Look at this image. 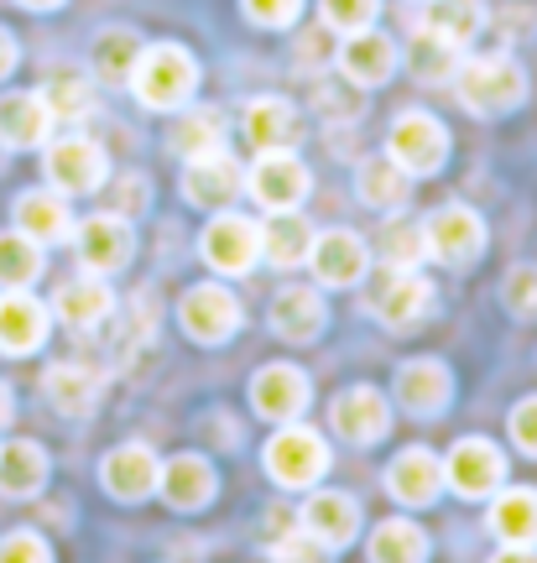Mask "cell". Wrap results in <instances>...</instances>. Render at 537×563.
Wrapping results in <instances>:
<instances>
[{
    "instance_id": "5b68a950",
    "label": "cell",
    "mask_w": 537,
    "mask_h": 563,
    "mask_svg": "<svg viewBox=\"0 0 537 563\" xmlns=\"http://www.w3.org/2000/svg\"><path fill=\"white\" fill-rule=\"evenodd\" d=\"M266 470H272L277 485L303 490V485H314L329 470V449H324L314 428H282L277 439L266 443Z\"/></svg>"
},
{
    "instance_id": "f546056e",
    "label": "cell",
    "mask_w": 537,
    "mask_h": 563,
    "mask_svg": "<svg viewBox=\"0 0 537 563\" xmlns=\"http://www.w3.org/2000/svg\"><path fill=\"white\" fill-rule=\"evenodd\" d=\"M308 251H314V230H308V220H298L293 209H282V214H272V224H261V256L272 266H303L308 262Z\"/></svg>"
},
{
    "instance_id": "4fadbf2b",
    "label": "cell",
    "mask_w": 537,
    "mask_h": 563,
    "mask_svg": "<svg viewBox=\"0 0 537 563\" xmlns=\"http://www.w3.org/2000/svg\"><path fill=\"white\" fill-rule=\"evenodd\" d=\"M329 418H335L339 439H350V443H376V439H386V428H392L386 397L371 391V386H350V391H339Z\"/></svg>"
},
{
    "instance_id": "4316f807",
    "label": "cell",
    "mask_w": 537,
    "mask_h": 563,
    "mask_svg": "<svg viewBox=\"0 0 537 563\" xmlns=\"http://www.w3.org/2000/svg\"><path fill=\"white\" fill-rule=\"evenodd\" d=\"M42 391H47V402L68 412V418H84V412H95L100 407V376L89 371V365H53L47 376H42Z\"/></svg>"
},
{
    "instance_id": "4dcf8cb0",
    "label": "cell",
    "mask_w": 537,
    "mask_h": 563,
    "mask_svg": "<svg viewBox=\"0 0 537 563\" xmlns=\"http://www.w3.org/2000/svg\"><path fill=\"white\" fill-rule=\"evenodd\" d=\"M17 230L21 235H32L37 245H53V241H68V203L63 194H21L17 199Z\"/></svg>"
},
{
    "instance_id": "3957f363",
    "label": "cell",
    "mask_w": 537,
    "mask_h": 563,
    "mask_svg": "<svg viewBox=\"0 0 537 563\" xmlns=\"http://www.w3.org/2000/svg\"><path fill=\"white\" fill-rule=\"evenodd\" d=\"M386 157L397 162L407 178H428V173H438L443 157H449V131H443L434 115L407 110V115H397L392 136H386Z\"/></svg>"
},
{
    "instance_id": "ac0fdd59",
    "label": "cell",
    "mask_w": 537,
    "mask_h": 563,
    "mask_svg": "<svg viewBox=\"0 0 537 563\" xmlns=\"http://www.w3.org/2000/svg\"><path fill=\"white\" fill-rule=\"evenodd\" d=\"M397 397L407 412L434 418V412H443L449 397H454V376H449V365H438V361H407L397 371Z\"/></svg>"
},
{
    "instance_id": "b9f144b4",
    "label": "cell",
    "mask_w": 537,
    "mask_h": 563,
    "mask_svg": "<svg viewBox=\"0 0 537 563\" xmlns=\"http://www.w3.org/2000/svg\"><path fill=\"white\" fill-rule=\"evenodd\" d=\"M319 11H324V26H335V32L350 37V32H365L376 21L381 0H324Z\"/></svg>"
},
{
    "instance_id": "c3c4849f",
    "label": "cell",
    "mask_w": 537,
    "mask_h": 563,
    "mask_svg": "<svg viewBox=\"0 0 537 563\" xmlns=\"http://www.w3.org/2000/svg\"><path fill=\"white\" fill-rule=\"evenodd\" d=\"M141 203H146V178H141V173H131V178L120 183L116 209H110V214H141Z\"/></svg>"
},
{
    "instance_id": "7dc6e473",
    "label": "cell",
    "mask_w": 537,
    "mask_h": 563,
    "mask_svg": "<svg viewBox=\"0 0 537 563\" xmlns=\"http://www.w3.org/2000/svg\"><path fill=\"white\" fill-rule=\"evenodd\" d=\"M512 439H517L522 454H533L537 460V397H527V402L512 412Z\"/></svg>"
},
{
    "instance_id": "9c48e42d",
    "label": "cell",
    "mask_w": 537,
    "mask_h": 563,
    "mask_svg": "<svg viewBox=\"0 0 537 563\" xmlns=\"http://www.w3.org/2000/svg\"><path fill=\"white\" fill-rule=\"evenodd\" d=\"M79 262L84 272H95V277H110L120 266L131 262V251H136V235H131V224L120 220V214H95V220L79 224Z\"/></svg>"
},
{
    "instance_id": "ba28073f",
    "label": "cell",
    "mask_w": 537,
    "mask_h": 563,
    "mask_svg": "<svg viewBox=\"0 0 537 563\" xmlns=\"http://www.w3.org/2000/svg\"><path fill=\"white\" fill-rule=\"evenodd\" d=\"M105 152L89 136H63L47 146V178L58 194H95L105 183Z\"/></svg>"
},
{
    "instance_id": "83f0119b",
    "label": "cell",
    "mask_w": 537,
    "mask_h": 563,
    "mask_svg": "<svg viewBox=\"0 0 537 563\" xmlns=\"http://www.w3.org/2000/svg\"><path fill=\"white\" fill-rule=\"evenodd\" d=\"M157 485H162V496H167V506L194 511V506H204L215 496V470H209L199 454H178L173 464H162Z\"/></svg>"
},
{
    "instance_id": "d590c367",
    "label": "cell",
    "mask_w": 537,
    "mask_h": 563,
    "mask_svg": "<svg viewBox=\"0 0 537 563\" xmlns=\"http://www.w3.org/2000/svg\"><path fill=\"white\" fill-rule=\"evenodd\" d=\"M136 58H141L136 32L110 26V32H100V37H95V74H100L105 84H125V79H131V68H136Z\"/></svg>"
},
{
    "instance_id": "7a4b0ae2",
    "label": "cell",
    "mask_w": 537,
    "mask_h": 563,
    "mask_svg": "<svg viewBox=\"0 0 537 563\" xmlns=\"http://www.w3.org/2000/svg\"><path fill=\"white\" fill-rule=\"evenodd\" d=\"M454 89H459V100H464V110H475V115H501V110L522 104L527 74H522V63H512L506 53H491V58L459 63Z\"/></svg>"
},
{
    "instance_id": "1f68e13d",
    "label": "cell",
    "mask_w": 537,
    "mask_h": 563,
    "mask_svg": "<svg viewBox=\"0 0 537 563\" xmlns=\"http://www.w3.org/2000/svg\"><path fill=\"white\" fill-rule=\"evenodd\" d=\"M491 532L512 548H537V496L533 490H506L491 506Z\"/></svg>"
},
{
    "instance_id": "f907efd6",
    "label": "cell",
    "mask_w": 537,
    "mask_h": 563,
    "mask_svg": "<svg viewBox=\"0 0 537 563\" xmlns=\"http://www.w3.org/2000/svg\"><path fill=\"white\" fill-rule=\"evenodd\" d=\"M491 563H537V548H512L506 543V553H496Z\"/></svg>"
},
{
    "instance_id": "9a60e30c",
    "label": "cell",
    "mask_w": 537,
    "mask_h": 563,
    "mask_svg": "<svg viewBox=\"0 0 537 563\" xmlns=\"http://www.w3.org/2000/svg\"><path fill=\"white\" fill-rule=\"evenodd\" d=\"M365 241L350 235V230H329V235H314V251H308V266L324 287H350V282L365 277Z\"/></svg>"
},
{
    "instance_id": "277c9868",
    "label": "cell",
    "mask_w": 537,
    "mask_h": 563,
    "mask_svg": "<svg viewBox=\"0 0 537 563\" xmlns=\"http://www.w3.org/2000/svg\"><path fill=\"white\" fill-rule=\"evenodd\" d=\"M423 245H428V256L443 266H470L480 256V245H485V224H480L475 209L443 203V209H434L428 224H423Z\"/></svg>"
},
{
    "instance_id": "f35d334b",
    "label": "cell",
    "mask_w": 537,
    "mask_h": 563,
    "mask_svg": "<svg viewBox=\"0 0 537 563\" xmlns=\"http://www.w3.org/2000/svg\"><path fill=\"white\" fill-rule=\"evenodd\" d=\"M42 100L53 110V121H84V115L95 110V89H89V79H79V74H58V79H47Z\"/></svg>"
},
{
    "instance_id": "d4e9b609",
    "label": "cell",
    "mask_w": 537,
    "mask_h": 563,
    "mask_svg": "<svg viewBox=\"0 0 537 563\" xmlns=\"http://www.w3.org/2000/svg\"><path fill=\"white\" fill-rule=\"evenodd\" d=\"M53 308H58V319L68 323V329H100V323L116 313V292L89 272V277H79V282H63Z\"/></svg>"
},
{
    "instance_id": "30bf717a",
    "label": "cell",
    "mask_w": 537,
    "mask_h": 563,
    "mask_svg": "<svg viewBox=\"0 0 537 563\" xmlns=\"http://www.w3.org/2000/svg\"><path fill=\"white\" fill-rule=\"evenodd\" d=\"M251 194H256L272 214L298 209L308 199V167L293 152H261V162L251 167Z\"/></svg>"
},
{
    "instance_id": "484cf974",
    "label": "cell",
    "mask_w": 537,
    "mask_h": 563,
    "mask_svg": "<svg viewBox=\"0 0 537 563\" xmlns=\"http://www.w3.org/2000/svg\"><path fill=\"white\" fill-rule=\"evenodd\" d=\"M355 527H360L355 501L339 496V490H324V496H314L303 506V532H314L324 548H344L355 538Z\"/></svg>"
},
{
    "instance_id": "ab89813d",
    "label": "cell",
    "mask_w": 537,
    "mask_h": 563,
    "mask_svg": "<svg viewBox=\"0 0 537 563\" xmlns=\"http://www.w3.org/2000/svg\"><path fill=\"white\" fill-rule=\"evenodd\" d=\"M454 63H459V47H449V42L418 32V42H413V74H418V79H428V84L449 79V74H454Z\"/></svg>"
},
{
    "instance_id": "bcb514c9",
    "label": "cell",
    "mask_w": 537,
    "mask_h": 563,
    "mask_svg": "<svg viewBox=\"0 0 537 563\" xmlns=\"http://www.w3.org/2000/svg\"><path fill=\"white\" fill-rule=\"evenodd\" d=\"M277 563H329V548L314 538V532H293V538H282L277 553H272Z\"/></svg>"
},
{
    "instance_id": "44dd1931",
    "label": "cell",
    "mask_w": 537,
    "mask_h": 563,
    "mask_svg": "<svg viewBox=\"0 0 537 563\" xmlns=\"http://www.w3.org/2000/svg\"><path fill=\"white\" fill-rule=\"evenodd\" d=\"M245 141L251 146H261V152H293L303 141V121H298V110L287 100H256L251 110H245Z\"/></svg>"
},
{
    "instance_id": "f5cc1de1",
    "label": "cell",
    "mask_w": 537,
    "mask_h": 563,
    "mask_svg": "<svg viewBox=\"0 0 537 563\" xmlns=\"http://www.w3.org/2000/svg\"><path fill=\"white\" fill-rule=\"evenodd\" d=\"M21 5H32V11H53V5H63V0H21Z\"/></svg>"
},
{
    "instance_id": "f1b7e54d",
    "label": "cell",
    "mask_w": 537,
    "mask_h": 563,
    "mask_svg": "<svg viewBox=\"0 0 537 563\" xmlns=\"http://www.w3.org/2000/svg\"><path fill=\"white\" fill-rule=\"evenodd\" d=\"M480 26H485V5L480 0H428V11H423V32L449 42V47L475 42Z\"/></svg>"
},
{
    "instance_id": "836d02e7",
    "label": "cell",
    "mask_w": 537,
    "mask_h": 563,
    "mask_svg": "<svg viewBox=\"0 0 537 563\" xmlns=\"http://www.w3.org/2000/svg\"><path fill=\"white\" fill-rule=\"evenodd\" d=\"M173 152H178L183 162L224 152V121H219L215 110H188V115L173 125Z\"/></svg>"
},
{
    "instance_id": "60d3db41",
    "label": "cell",
    "mask_w": 537,
    "mask_h": 563,
    "mask_svg": "<svg viewBox=\"0 0 537 563\" xmlns=\"http://www.w3.org/2000/svg\"><path fill=\"white\" fill-rule=\"evenodd\" d=\"M381 251H386V262H392V266L413 272V266L428 256V245H423V224L392 220V224H386V241H381Z\"/></svg>"
},
{
    "instance_id": "ffe728a7",
    "label": "cell",
    "mask_w": 537,
    "mask_h": 563,
    "mask_svg": "<svg viewBox=\"0 0 537 563\" xmlns=\"http://www.w3.org/2000/svg\"><path fill=\"white\" fill-rule=\"evenodd\" d=\"M47 340V308L37 298H26L21 287H11L0 298V350L6 355H26Z\"/></svg>"
},
{
    "instance_id": "681fc988",
    "label": "cell",
    "mask_w": 537,
    "mask_h": 563,
    "mask_svg": "<svg viewBox=\"0 0 537 563\" xmlns=\"http://www.w3.org/2000/svg\"><path fill=\"white\" fill-rule=\"evenodd\" d=\"M11 68H17V37H11V32L0 26V79H6Z\"/></svg>"
},
{
    "instance_id": "8d00e7d4",
    "label": "cell",
    "mask_w": 537,
    "mask_h": 563,
    "mask_svg": "<svg viewBox=\"0 0 537 563\" xmlns=\"http://www.w3.org/2000/svg\"><path fill=\"white\" fill-rule=\"evenodd\" d=\"M428 559V538L413 522H381L371 532V563H423Z\"/></svg>"
},
{
    "instance_id": "2e32d148",
    "label": "cell",
    "mask_w": 537,
    "mask_h": 563,
    "mask_svg": "<svg viewBox=\"0 0 537 563\" xmlns=\"http://www.w3.org/2000/svg\"><path fill=\"white\" fill-rule=\"evenodd\" d=\"M339 68H344V79L360 84V89H376V84L392 79V68H397V47L392 37H381V32H350L344 47H339Z\"/></svg>"
},
{
    "instance_id": "6da1fadb",
    "label": "cell",
    "mask_w": 537,
    "mask_h": 563,
    "mask_svg": "<svg viewBox=\"0 0 537 563\" xmlns=\"http://www.w3.org/2000/svg\"><path fill=\"white\" fill-rule=\"evenodd\" d=\"M131 89L146 110H178L199 89V63L188 58V47H178V42L141 47L136 68H131Z\"/></svg>"
},
{
    "instance_id": "7c38bea8",
    "label": "cell",
    "mask_w": 537,
    "mask_h": 563,
    "mask_svg": "<svg viewBox=\"0 0 537 563\" xmlns=\"http://www.w3.org/2000/svg\"><path fill=\"white\" fill-rule=\"evenodd\" d=\"M443 481L454 485L459 496L480 501V496H491V490L506 481V460H501L485 439H464V443H454V454L443 464Z\"/></svg>"
},
{
    "instance_id": "603a6c76",
    "label": "cell",
    "mask_w": 537,
    "mask_h": 563,
    "mask_svg": "<svg viewBox=\"0 0 537 563\" xmlns=\"http://www.w3.org/2000/svg\"><path fill=\"white\" fill-rule=\"evenodd\" d=\"M324 319H329V313H324V298L314 292V287H282L277 302H272V329L293 344L319 340Z\"/></svg>"
},
{
    "instance_id": "8992f818",
    "label": "cell",
    "mask_w": 537,
    "mask_h": 563,
    "mask_svg": "<svg viewBox=\"0 0 537 563\" xmlns=\"http://www.w3.org/2000/svg\"><path fill=\"white\" fill-rule=\"evenodd\" d=\"M261 256V224H251L245 214H215L204 230V262L224 272V277H245Z\"/></svg>"
},
{
    "instance_id": "8fae6325",
    "label": "cell",
    "mask_w": 537,
    "mask_h": 563,
    "mask_svg": "<svg viewBox=\"0 0 537 563\" xmlns=\"http://www.w3.org/2000/svg\"><path fill=\"white\" fill-rule=\"evenodd\" d=\"M371 308L381 313V323H392V329H413L434 313V282L418 277V266L413 272H402L392 266V277L381 282V292L371 298Z\"/></svg>"
},
{
    "instance_id": "e575fe53",
    "label": "cell",
    "mask_w": 537,
    "mask_h": 563,
    "mask_svg": "<svg viewBox=\"0 0 537 563\" xmlns=\"http://www.w3.org/2000/svg\"><path fill=\"white\" fill-rule=\"evenodd\" d=\"M360 203H371V209H381V214L402 209V203H407V173H402L392 157L365 162V167H360Z\"/></svg>"
},
{
    "instance_id": "7402d4cb",
    "label": "cell",
    "mask_w": 537,
    "mask_h": 563,
    "mask_svg": "<svg viewBox=\"0 0 537 563\" xmlns=\"http://www.w3.org/2000/svg\"><path fill=\"white\" fill-rule=\"evenodd\" d=\"M438 485H443V464H438L428 449H407V454H397L392 470H386V490H392L402 506H428L438 496Z\"/></svg>"
},
{
    "instance_id": "d6a6232c",
    "label": "cell",
    "mask_w": 537,
    "mask_h": 563,
    "mask_svg": "<svg viewBox=\"0 0 537 563\" xmlns=\"http://www.w3.org/2000/svg\"><path fill=\"white\" fill-rule=\"evenodd\" d=\"M47 481V454L37 443H6L0 449V490L6 496H32Z\"/></svg>"
},
{
    "instance_id": "f6af8a7d",
    "label": "cell",
    "mask_w": 537,
    "mask_h": 563,
    "mask_svg": "<svg viewBox=\"0 0 537 563\" xmlns=\"http://www.w3.org/2000/svg\"><path fill=\"white\" fill-rule=\"evenodd\" d=\"M240 5L256 26H293L303 11V0H240Z\"/></svg>"
},
{
    "instance_id": "74e56055",
    "label": "cell",
    "mask_w": 537,
    "mask_h": 563,
    "mask_svg": "<svg viewBox=\"0 0 537 563\" xmlns=\"http://www.w3.org/2000/svg\"><path fill=\"white\" fill-rule=\"evenodd\" d=\"M42 277V245L32 235H0V282L6 287H32Z\"/></svg>"
},
{
    "instance_id": "816d5d0a",
    "label": "cell",
    "mask_w": 537,
    "mask_h": 563,
    "mask_svg": "<svg viewBox=\"0 0 537 563\" xmlns=\"http://www.w3.org/2000/svg\"><path fill=\"white\" fill-rule=\"evenodd\" d=\"M0 422H11V391L0 386Z\"/></svg>"
},
{
    "instance_id": "7bdbcfd3",
    "label": "cell",
    "mask_w": 537,
    "mask_h": 563,
    "mask_svg": "<svg viewBox=\"0 0 537 563\" xmlns=\"http://www.w3.org/2000/svg\"><path fill=\"white\" fill-rule=\"evenodd\" d=\"M501 298L517 319H533L537 313V266H512L506 282H501Z\"/></svg>"
},
{
    "instance_id": "5bb4252c",
    "label": "cell",
    "mask_w": 537,
    "mask_h": 563,
    "mask_svg": "<svg viewBox=\"0 0 537 563\" xmlns=\"http://www.w3.org/2000/svg\"><path fill=\"white\" fill-rule=\"evenodd\" d=\"M251 402H256L261 418L293 422L308 407V376H303L298 365H266V371H256V382H251Z\"/></svg>"
},
{
    "instance_id": "ee69618b",
    "label": "cell",
    "mask_w": 537,
    "mask_h": 563,
    "mask_svg": "<svg viewBox=\"0 0 537 563\" xmlns=\"http://www.w3.org/2000/svg\"><path fill=\"white\" fill-rule=\"evenodd\" d=\"M0 563H53V553L37 532H11V538H0Z\"/></svg>"
},
{
    "instance_id": "e0dca14e",
    "label": "cell",
    "mask_w": 537,
    "mask_h": 563,
    "mask_svg": "<svg viewBox=\"0 0 537 563\" xmlns=\"http://www.w3.org/2000/svg\"><path fill=\"white\" fill-rule=\"evenodd\" d=\"M235 194H240V162L230 152H209V157L188 162V173H183V199L188 203L224 209Z\"/></svg>"
},
{
    "instance_id": "d6986e66",
    "label": "cell",
    "mask_w": 537,
    "mask_h": 563,
    "mask_svg": "<svg viewBox=\"0 0 537 563\" xmlns=\"http://www.w3.org/2000/svg\"><path fill=\"white\" fill-rule=\"evenodd\" d=\"M105 475V490L110 496H120V501H141V496H152L157 490V460H152V449L146 443H125V449H116L110 460L100 464Z\"/></svg>"
},
{
    "instance_id": "52a82bcc",
    "label": "cell",
    "mask_w": 537,
    "mask_h": 563,
    "mask_svg": "<svg viewBox=\"0 0 537 563\" xmlns=\"http://www.w3.org/2000/svg\"><path fill=\"white\" fill-rule=\"evenodd\" d=\"M178 319L183 329H188V340L199 344H224L230 334L240 329V302L224 292V287H215V282H204V287H188L178 302Z\"/></svg>"
},
{
    "instance_id": "cb8c5ba5",
    "label": "cell",
    "mask_w": 537,
    "mask_h": 563,
    "mask_svg": "<svg viewBox=\"0 0 537 563\" xmlns=\"http://www.w3.org/2000/svg\"><path fill=\"white\" fill-rule=\"evenodd\" d=\"M53 131V110L42 95H6L0 100V141L11 152H26V146H42Z\"/></svg>"
}]
</instances>
